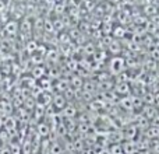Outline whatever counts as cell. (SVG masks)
<instances>
[{
    "instance_id": "cell-6",
    "label": "cell",
    "mask_w": 159,
    "mask_h": 154,
    "mask_svg": "<svg viewBox=\"0 0 159 154\" xmlns=\"http://www.w3.org/2000/svg\"><path fill=\"white\" fill-rule=\"evenodd\" d=\"M145 137L147 139H151V140H154V139H158L159 137V128H155V126H148L145 130Z\"/></svg>"
},
{
    "instance_id": "cell-1",
    "label": "cell",
    "mask_w": 159,
    "mask_h": 154,
    "mask_svg": "<svg viewBox=\"0 0 159 154\" xmlns=\"http://www.w3.org/2000/svg\"><path fill=\"white\" fill-rule=\"evenodd\" d=\"M124 59L120 58V56H117V58H113L112 60H110V72H112V75L117 76L120 75L121 72H123L124 69Z\"/></svg>"
},
{
    "instance_id": "cell-18",
    "label": "cell",
    "mask_w": 159,
    "mask_h": 154,
    "mask_svg": "<svg viewBox=\"0 0 159 154\" xmlns=\"http://www.w3.org/2000/svg\"><path fill=\"white\" fill-rule=\"evenodd\" d=\"M113 34H115V36H117V38H120V36H123L124 34H126V31H124L121 27H117V28H115V31H113Z\"/></svg>"
},
{
    "instance_id": "cell-11",
    "label": "cell",
    "mask_w": 159,
    "mask_h": 154,
    "mask_svg": "<svg viewBox=\"0 0 159 154\" xmlns=\"http://www.w3.org/2000/svg\"><path fill=\"white\" fill-rule=\"evenodd\" d=\"M109 51L113 53V55H119V53L121 52V46H120V44H119V41H112L109 44Z\"/></svg>"
},
{
    "instance_id": "cell-14",
    "label": "cell",
    "mask_w": 159,
    "mask_h": 154,
    "mask_svg": "<svg viewBox=\"0 0 159 154\" xmlns=\"http://www.w3.org/2000/svg\"><path fill=\"white\" fill-rule=\"evenodd\" d=\"M82 84H84V81H82L81 77L74 76V77L71 79V85H73V87H75V88H81V87H82Z\"/></svg>"
},
{
    "instance_id": "cell-13",
    "label": "cell",
    "mask_w": 159,
    "mask_h": 154,
    "mask_svg": "<svg viewBox=\"0 0 159 154\" xmlns=\"http://www.w3.org/2000/svg\"><path fill=\"white\" fill-rule=\"evenodd\" d=\"M32 75L35 79H43V76H45V69H43V66H36L35 69H34V72H32Z\"/></svg>"
},
{
    "instance_id": "cell-20",
    "label": "cell",
    "mask_w": 159,
    "mask_h": 154,
    "mask_svg": "<svg viewBox=\"0 0 159 154\" xmlns=\"http://www.w3.org/2000/svg\"><path fill=\"white\" fill-rule=\"evenodd\" d=\"M151 55H152V58H154V59H157V60H159V51H158V49L152 51Z\"/></svg>"
},
{
    "instance_id": "cell-15",
    "label": "cell",
    "mask_w": 159,
    "mask_h": 154,
    "mask_svg": "<svg viewBox=\"0 0 159 154\" xmlns=\"http://www.w3.org/2000/svg\"><path fill=\"white\" fill-rule=\"evenodd\" d=\"M110 154H123V149H121V144L119 143L117 146H116V144H113L112 147H110Z\"/></svg>"
},
{
    "instance_id": "cell-4",
    "label": "cell",
    "mask_w": 159,
    "mask_h": 154,
    "mask_svg": "<svg viewBox=\"0 0 159 154\" xmlns=\"http://www.w3.org/2000/svg\"><path fill=\"white\" fill-rule=\"evenodd\" d=\"M129 91H130V85H129V83H127V81L117 83V84H116V87H115V93L119 94V95H127V94H129Z\"/></svg>"
},
{
    "instance_id": "cell-12",
    "label": "cell",
    "mask_w": 159,
    "mask_h": 154,
    "mask_svg": "<svg viewBox=\"0 0 159 154\" xmlns=\"http://www.w3.org/2000/svg\"><path fill=\"white\" fill-rule=\"evenodd\" d=\"M64 150L63 147L60 146V143H53L50 146V150H49V154H63Z\"/></svg>"
},
{
    "instance_id": "cell-8",
    "label": "cell",
    "mask_w": 159,
    "mask_h": 154,
    "mask_svg": "<svg viewBox=\"0 0 159 154\" xmlns=\"http://www.w3.org/2000/svg\"><path fill=\"white\" fill-rule=\"evenodd\" d=\"M158 113V111L155 109L154 107H149V105H147V107H144V109H143V115L145 116L148 121H151L152 118H154L155 115Z\"/></svg>"
},
{
    "instance_id": "cell-3",
    "label": "cell",
    "mask_w": 159,
    "mask_h": 154,
    "mask_svg": "<svg viewBox=\"0 0 159 154\" xmlns=\"http://www.w3.org/2000/svg\"><path fill=\"white\" fill-rule=\"evenodd\" d=\"M52 102H53V108H56V109H63L64 107L67 105V99L64 95H60V94H57V95H55L52 98Z\"/></svg>"
},
{
    "instance_id": "cell-5",
    "label": "cell",
    "mask_w": 159,
    "mask_h": 154,
    "mask_svg": "<svg viewBox=\"0 0 159 154\" xmlns=\"http://www.w3.org/2000/svg\"><path fill=\"white\" fill-rule=\"evenodd\" d=\"M137 130H138V128L134 126V125H130V126H127L126 132L123 133L124 139H126V140H134L135 135H137Z\"/></svg>"
},
{
    "instance_id": "cell-17",
    "label": "cell",
    "mask_w": 159,
    "mask_h": 154,
    "mask_svg": "<svg viewBox=\"0 0 159 154\" xmlns=\"http://www.w3.org/2000/svg\"><path fill=\"white\" fill-rule=\"evenodd\" d=\"M149 125H151V126H155V128H159V112L149 121Z\"/></svg>"
},
{
    "instance_id": "cell-2",
    "label": "cell",
    "mask_w": 159,
    "mask_h": 154,
    "mask_svg": "<svg viewBox=\"0 0 159 154\" xmlns=\"http://www.w3.org/2000/svg\"><path fill=\"white\" fill-rule=\"evenodd\" d=\"M121 149H123V154H137L138 153L137 142H134V140H126L124 143H121Z\"/></svg>"
},
{
    "instance_id": "cell-9",
    "label": "cell",
    "mask_w": 159,
    "mask_h": 154,
    "mask_svg": "<svg viewBox=\"0 0 159 154\" xmlns=\"http://www.w3.org/2000/svg\"><path fill=\"white\" fill-rule=\"evenodd\" d=\"M61 111H63V115L66 116V118H69V119L74 118V116L77 115V109H75L74 107H71V105H66Z\"/></svg>"
},
{
    "instance_id": "cell-16",
    "label": "cell",
    "mask_w": 159,
    "mask_h": 154,
    "mask_svg": "<svg viewBox=\"0 0 159 154\" xmlns=\"http://www.w3.org/2000/svg\"><path fill=\"white\" fill-rule=\"evenodd\" d=\"M38 51V44L35 41H30L28 42V52L30 53H35Z\"/></svg>"
},
{
    "instance_id": "cell-10",
    "label": "cell",
    "mask_w": 159,
    "mask_h": 154,
    "mask_svg": "<svg viewBox=\"0 0 159 154\" xmlns=\"http://www.w3.org/2000/svg\"><path fill=\"white\" fill-rule=\"evenodd\" d=\"M120 107L124 108V109L131 111L133 108H134V105H133V98L131 97H123V98L120 99Z\"/></svg>"
},
{
    "instance_id": "cell-21",
    "label": "cell",
    "mask_w": 159,
    "mask_h": 154,
    "mask_svg": "<svg viewBox=\"0 0 159 154\" xmlns=\"http://www.w3.org/2000/svg\"><path fill=\"white\" fill-rule=\"evenodd\" d=\"M80 154H87V153H80Z\"/></svg>"
},
{
    "instance_id": "cell-19",
    "label": "cell",
    "mask_w": 159,
    "mask_h": 154,
    "mask_svg": "<svg viewBox=\"0 0 159 154\" xmlns=\"http://www.w3.org/2000/svg\"><path fill=\"white\" fill-rule=\"evenodd\" d=\"M144 101L147 102V104H154L155 102V97H154V94L152 93H149V94H145V98H144Z\"/></svg>"
},
{
    "instance_id": "cell-7",
    "label": "cell",
    "mask_w": 159,
    "mask_h": 154,
    "mask_svg": "<svg viewBox=\"0 0 159 154\" xmlns=\"http://www.w3.org/2000/svg\"><path fill=\"white\" fill-rule=\"evenodd\" d=\"M38 135L42 136V137H48V136L50 135V126L48 123L41 122V123L38 125Z\"/></svg>"
}]
</instances>
